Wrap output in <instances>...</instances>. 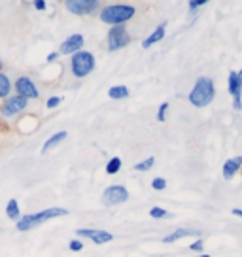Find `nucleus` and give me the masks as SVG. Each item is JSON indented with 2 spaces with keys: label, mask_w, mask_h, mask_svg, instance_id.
<instances>
[{
  "label": "nucleus",
  "mask_w": 242,
  "mask_h": 257,
  "mask_svg": "<svg viewBox=\"0 0 242 257\" xmlns=\"http://www.w3.org/2000/svg\"><path fill=\"white\" fill-rule=\"evenodd\" d=\"M127 201H129V191L125 185H110L102 193V202L106 206H117V204H123Z\"/></svg>",
  "instance_id": "423d86ee"
},
{
  "label": "nucleus",
  "mask_w": 242,
  "mask_h": 257,
  "mask_svg": "<svg viewBox=\"0 0 242 257\" xmlns=\"http://www.w3.org/2000/svg\"><path fill=\"white\" fill-rule=\"evenodd\" d=\"M129 42H131V36L129 32H127V29H125V25H115L108 32V49L110 51H117V49L125 48Z\"/></svg>",
  "instance_id": "39448f33"
},
{
  "label": "nucleus",
  "mask_w": 242,
  "mask_h": 257,
  "mask_svg": "<svg viewBox=\"0 0 242 257\" xmlns=\"http://www.w3.org/2000/svg\"><path fill=\"white\" fill-rule=\"evenodd\" d=\"M76 234H78V236L91 238L95 244H106V242L113 240V234L108 233V231H102V229H78Z\"/></svg>",
  "instance_id": "9b49d317"
},
{
  "label": "nucleus",
  "mask_w": 242,
  "mask_h": 257,
  "mask_svg": "<svg viewBox=\"0 0 242 257\" xmlns=\"http://www.w3.org/2000/svg\"><path fill=\"white\" fill-rule=\"evenodd\" d=\"M152 187H154L155 191H163L165 187H167V180L165 178H154V182H152Z\"/></svg>",
  "instance_id": "5701e85b"
},
{
  "label": "nucleus",
  "mask_w": 242,
  "mask_h": 257,
  "mask_svg": "<svg viewBox=\"0 0 242 257\" xmlns=\"http://www.w3.org/2000/svg\"><path fill=\"white\" fill-rule=\"evenodd\" d=\"M119 170H121V159L119 157H113V159H110L108 163H106V174L113 176V174H117Z\"/></svg>",
  "instance_id": "aec40b11"
},
{
  "label": "nucleus",
  "mask_w": 242,
  "mask_h": 257,
  "mask_svg": "<svg viewBox=\"0 0 242 257\" xmlns=\"http://www.w3.org/2000/svg\"><path fill=\"white\" fill-rule=\"evenodd\" d=\"M34 8L38 12H44L46 10V0H34Z\"/></svg>",
  "instance_id": "c85d7f7f"
},
{
  "label": "nucleus",
  "mask_w": 242,
  "mask_h": 257,
  "mask_svg": "<svg viewBox=\"0 0 242 257\" xmlns=\"http://www.w3.org/2000/svg\"><path fill=\"white\" fill-rule=\"evenodd\" d=\"M150 216L154 217V219H161V217H169L170 214L165 208H161V206H154V208L150 210Z\"/></svg>",
  "instance_id": "4be33fe9"
},
{
  "label": "nucleus",
  "mask_w": 242,
  "mask_h": 257,
  "mask_svg": "<svg viewBox=\"0 0 242 257\" xmlns=\"http://www.w3.org/2000/svg\"><path fill=\"white\" fill-rule=\"evenodd\" d=\"M186 236H201V231H195V229H176L174 233L167 234L165 238H163V242L165 244H172V242H178L182 240V238H186Z\"/></svg>",
  "instance_id": "ddd939ff"
},
{
  "label": "nucleus",
  "mask_w": 242,
  "mask_h": 257,
  "mask_svg": "<svg viewBox=\"0 0 242 257\" xmlns=\"http://www.w3.org/2000/svg\"><path fill=\"white\" fill-rule=\"evenodd\" d=\"M167 110H169V102H163L157 110V121H165L167 119Z\"/></svg>",
  "instance_id": "b1692460"
},
{
  "label": "nucleus",
  "mask_w": 242,
  "mask_h": 257,
  "mask_svg": "<svg viewBox=\"0 0 242 257\" xmlns=\"http://www.w3.org/2000/svg\"><path fill=\"white\" fill-rule=\"evenodd\" d=\"M27 104H29V100L23 98V96H19V95L8 96L4 106H2V115H4V117H12V115H16V113L23 112L25 108H27Z\"/></svg>",
  "instance_id": "9d476101"
},
{
  "label": "nucleus",
  "mask_w": 242,
  "mask_h": 257,
  "mask_svg": "<svg viewBox=\"0 0 242 257\" xmlns=\"http://www.w3.org/2000/svg\"><path fill=\"white\" fill-rule=\"evenodd\" d=\"M0 70H2V59H0Z\"/></svg>",
  "instance_id": "473e14b6"
},
{
  "label": "nucleus",
  "mask_w": 242,
  "mask_h": 257,
  "mask_svg": "<svg viewBox=\"0 0 242 257\" xmlns=\"http://www.w3.org/2000/svg\"><path fill=\"white\" fill-rule=\"evenodd\" d=\"M70 66H72V74L76 78H85L95 70V57H93V53L81 49V51L72 55Z\"/></svg>",
  "instance_id": "20e7f679"
},
{
  "label": "nucleus",
  "mask_w": 242,
  "mask_h": 257,
  "mask_svg": "<svg viewBox=\"0 0 242 257\" xmlns=\"http://www.w3.org/2000/svg\"><path fill=\"white\" fill-rule=\"evenodd\" d=\"M6 216H8L10 219H14V221H19L21 210H19V204H17L16 199H10L8 204H6Z\"/></svg>",
  "instance_id": "a211bd4d"
},
{
  "label": "nucleus",
  "mask_w": 242,
  "mask_h": 257,
  "mask_svg": "<svg viewBox=\"0 0 242 257\" xmlns=\"http://www.w3.org/2000/svg\"><path fill=\"white\" fill-rule=\"evenodd\" d=\"M83 34H72V36H68L63 44H61V53L63 55H74V53H78L81 51L83 48Z\"/></svg>",
  "instance_id": "f8f14e48"
},
{
  "label": "nucleus",
  "mask_w": 242,
  "mask_h": 257,
  "mask_svg": "<svg viewBox=\"0 0 242 257\" xmlns=\"http://www.w3.org/2000/svg\"><path fill=\"white\" fill-rule=\"evenodd\" d=\"M165 32H167V23L157 25V27H155V31L152 32L144 42H142V48L148 49V48H152V46H155L157 42H161L163 38H165Z\"/></svg>",
  "instance_id": "2eb2a0df"
},
{
  "label": "nucleus",
  "mask_w": 242,
  "mask_h": 257,
  "mask_svg": "<svg viewBox=\"0 0 242 257\" xmlns=\"http://www.w3.org/2000/svg\"><path fill=\"white\" fill-rule=\"evenodd\" d=\"M137 14L135 6L129 4H112V6H106L104 10H100V21H104L106 25H123L131 21Z\"/></svg>",
  "instance_id": "7ed1b4c3"
},
{
  "label": "nucleus",
  "mask_w": 242,
  "mask_h": 257,
  "mask_svg": "<svg viewBox=\"0 0 242 257\" xmlns=\"http://www.w3.org/2000/svg\"><path fill=\"white\" fill-rule=\"evenodd\" d=\"M204 249V240L202 238H197L193 244H189V251H202Z\"/></svg>",
  "instance_id": "a878e982"
},
{
  "label": "nucleus",
  "mask_w": 242,
  "mask_h": 257,
  "mask_svg": "<svg viewBox=\"0 0 242 257\" xmlns=\"http://www.w3.org/2000/svg\"><path fill=\"white\" fill-rule=\"evenodd\" d=\"M129 95H131V91L127 85H113V87L108 89V96H110L112 100H125Z\"/></svg>",
  "instance_id": "f3484780"
},
{
  "label": "nucleus",
  "mask_w": 242,
  "mask_h": 257,
  "mask_svg": "<svg viewBox=\"0 0 242 257\" xmlns=\"http://www.w3.org/2000/svg\"><path fill=\"white\" fill-rule=\"evenodd\" d=\"M216 96V89H214V81L208 76H201L199 80L195 81L191 93L187 96V100L195 106V108H204L208 106Z\"/></svg>",
  "instance_id": "f257e3e1"
},
{
  "label": "nucleus",
  "mask_w": 242,
  "mask_h": 257,
  "mask_svg": "<svg viewBox=\"0 0 242 257\" xmlns=\"http://www.w3.org/2000/svg\"><path fill=\"white\" fill-rule=\"evenodd\" d=\"M68 248H70V251H81V249H83V242H80V240H70Z\"/></svg>",
  "instance_id": "cd10ccee"
},
{
  "label": "nucleus",
  "mask_w": 242,
  "mask_h": 257,
  "mask_svg": "<svg viewBox=\"0 0 242 257\" xmlns=\"http://www.w3.org/2000/svg\"><path fill=\"white\" fill-rule=\"evenodd\" d=\"M65 6L74 16H87L98 10V2L97 0H66Z\"/></svg>",
  "instance_id": "6e6552de"
},
{
  "label": "nucleus",
  "mask_w": 242,
  "mask_h": 257,
  "mask_svg": "<svg viewBox=\"0 0 242 257\" xmlns=\"http://www.w3.org/2000/svg\"><path fill=\"white\" fill-rule=\"evenodd\" d=\"M233 214H234V216L242 217V208H234V210H233Z\"/></svg>",
  "instance_id": "7c9ffc66"
},
{
  "label": "nucleus",
  "mask_w": 242,
  "mask_h": 257,
  "mask_svg": "<svg viewBox=\"0 0 242 257\" xmlns=\"http://www.w3.org/2000/svg\"><path fill=\"white\" fill-rule=\"evenodd\" d=\"M154 165H155V159H154V157H148V159H144V161H140V163H137V165H135V169H137L138 172H146V170L152 169Z\"/></svg>",
  "instance_id": "412c9836"
},
{
  "label": "nucleus",
  "mask_w": 242,
  "mask_h": 257,
  "mask_svg": "<svg viewBox=\"0 0 242 257\" xmlns=\"http://www.w3.org/2000/svg\"><path fill=\"white\" fill-rule=\"evenodd\" d=\"M66 137H68V133H66V131H59V133H55L53 137H49L48 140H46L44 148H42V153H48L49 150H53V148L61 144L63 140H66Z\"/></svg>",
  "instance_id": "dca6fc26"
},
{
  "label": "nucleus",
  "mask_w": 242,
  "mask_h": 257,
  "mask_svg": "<svg viewBox=\"0 0 242 257\" xmlns=\"http://www.w3.org/2000/svg\"><path fill=\"white\" fill-rule=\"evenodd\" d=\"M242 169V157H233V159H227L223 165V178L225 180H233L238 170Z\"/></svg>",
  "instance_id": "4468645a"
},
{
  "label": "nucleus",
  "mask_w": 242,
  "mask_h": 257,
  "mask_svg": "<svg viewBox=\"0 0 242 257\" xmlns=\"http://www.w3.org/2000/svg\"><path fill=\"white\" fill-rule=\"evenodd\" d=\"M61 216H68V210L66 208H59V206H51V208L40 210L36 214H27V216L19 217L17 221V231H31L36 225H42L53 219V217H61Z\"/></svg>",
  "instance_id": "f03ea898"
},
{
  "label": "nucleus",
  "mask_w": 242,
  "mask_h": 257,
  "mask_svg": "<svg viewBox=\"0 0 242 257\" xmlns=\"http://www.w3.org/2000/svg\"><path fill=\"white\" fill-rule=\"evenodd\" d=\"M202 6H206V0H189V4H187V8L191 10V12H197Z\"/></svg>",
  "instance_id": "393cba45"
},
{
  "label": "nucleus",
  "mask_w": 242,
  "mask_h": 257,
  "mask_svg": "<svg viewBox=\"0 0 242 257\" xmlns=\"http://www.w3.org/2000/svg\"><path fill=\"white\" fill-rule=\"evenodd\" d=\"M16 91H17V95L27 98V100L40 96V91H38V87L34 85V81L31 80L29 76H21V78L16 81Z\"/></svg>",
  "instance_id": "1a4fd4ad"
},
{
  "label": "nucleus",
  "mask_w": 242,
  "mask_h": 257,
  "mask_svg": "<svg viewBox=\"0 0 242 257\" xmlns=\"http://www.w3.org/2000/svg\"><path fill=\"white\" fill-rule=\"evenodd\" d=\"M229 93L233 96V108L234 110H242V68L238 72L229 74Z\"/></svg>",
  "instance_id": "0eeeda50"
},
{
  "label": "nucleus",
  "mask_w": 242,
  "mask_h": 257,
  "mask_svg": "<svg viewBox=\"0 0 242 257\" xmlns=\"http://www.w3.org/2000/svg\"><path fill=\"white\" fill-rule=\"evenodd\" d=\"M195 257H210L208 253H199V255H195Z\"/></svg>",
  "instance_id": "2f4dec72"
},
{
  "label": "nucleus",
  "mask_w": 242,
  "mask_h": 257,
  "mask_svg": "<svg viewBox=\"0 0 242 257\" xmlns=\"http://www.w3.org/2000/svg\"><path fill=\"white\" fill-rule=\"evenodd\" d=\"M10 93H12V81H10L8 76L0 74V96L2 98H8Z\"/></svg>",
  "instance_id": "6ab92c4d"
},
{
  "label": "nucleus",
  "mask_w": 242,
  "mask_h": 257,
  "mask_svg": "<svg viewBox=\"0 0 242 257\" xmlns=\"http://www.w3.org/2000/svg\"><path fill=\"white\" fill-rule=\"evenodd\" d=\"M61 100H63V98H61V96H49L48 98V108L49 110H53V108H57V106L61 104Z\"/></svg>",
  "instance_id": "bb28decb"
},
{
  "label": "nucleus",
  "mask_w": 242,
  "mask_h": 257,
  "mask_svg": "<svg viewBox=\"0 0 242 257\" xmlns=\"http://www.w3.org/2000/svg\"><path fill=\"white\" fill-rule=\"evenodd\" d=\"M57 57H59V53H57V51L49 53V55H48V63H53V61H57Z\"/></svg>",
  "instance_id": "c756f323"
}]
</instances>
